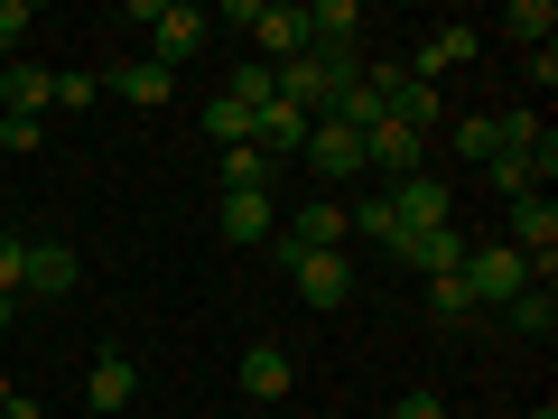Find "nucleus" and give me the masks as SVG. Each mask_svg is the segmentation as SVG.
Wrapping results in <instances>:
<instances>
[{
	"label": "nucleus",
	"instance_id": "f257e3e1",
	"mask_svg": "<svg viewBox=\"0 0 558 419\" xmlns=\"http://www.w3.org/2000/svg\"><path fill=\"white\" fill-rule=\"evenodd\" d=\"M457 279H465V299H475V308H494V318L521 299V289H531V271H521V252H512V242H465Z\"/></svg>",
	"mask_w": 558,
	"mask_h": 419
},
{
	"label": "nucleus",
	"instance_id": "f03ea898",
	"mask_svg": "<svg viewBox=\"0 0 558 419\" xmlns=\"http://www.w3.org/2000/svg\"><path fill=\"white\" fill-rule=\"evenodd\" d=\"M344 75H354V57H326V47H307V57L270 65V94L289 103V112H307V121H317V112H326V94H336Z\"/></svg>",
	"mask_w": 558,
	"mask_h": 419
},
{
	"label": "nucleus",
	"instance_id": "7ed1b4c3",
	"mask_svg": "<svg viewBox=\"0 0 558 419\" xmlns=\"http://www.w3.org/2000/svg\"><path fill=\"white\" fill-rule=\"evenodd\" d=\"M223 20H233V28H252V38L270 47L279 65H289V57H307V0H233Z\"/></svg>",
	"mask_w": 558,
	"mask_h": 419
},
{
	"label": "nucleus",
	"instance_id": "20e7f679",
	"mask_svg": "<svg viewBox=\"0 0 558 419\" xmlns=\"http://www.w3.org/2000/svg\"><path fill=\"white\" fill-rule=\"evenodd\" d=\"M131 20H149V38H159V65L178 75L186 57L205 47V28H215V10H196V0H140Z\"/></svg>",
	"mask_w": 558,
	"mask_h": 419
},
{
	"label": "nucleus",
	"instance_id": "39448f33",
	"mask_svg": "<svg viewBox=\"0 0 558 419\" xmlns=\"http://www.w3.org/2000/svg\"><path fill=\"white\" fill-rule=\"evenodd\" d=\"M391 224H400V234H438V224H457V187L400 178V187H391Z\"/></svg>",
	"mask_w": 558,
	"mask_h": 419
},
{
	"label": "nucleus",
	"instance_id": "423d86ee",
	"mask_svg": "<svg viewBox=\"0 0 558 419\" xmlns=\"http://www.w3.org/2000/svg\"><path fill=\"white\" fill-rule=\"evenodd\" d=\"M289 279H299L307 308H344V299H354V252H299Z\"/></svg>",
	"mask_w": 558,
	"mask_h": 419
},
{
	"label": "nucleus",
	"instance_id": "0eeeda50",
	"mask_svg": "<svg viewBox=\"0 0 558 419\" xmlns=\"http://www.w3.org/2000/svg\"><path fill=\"white\" fill-rule=\"evenodd\" d=\"M215 224H223V242H233V252H270V242H279L270 196H223V205H215Z\"/></svg>",
	"mask_w": 558,
	"mask_h": 419
},
{
	"label": "nucleus",
	"instance_id": "6e6552de",
	"mask_svg": "<svg viewBox=\"0 0 558 419\" xmlns=\"http://www.w3.org/2000/svg\"><path fill=\"white\" fill-rule=\"evenodd\" d=\"M75 279H84V261L65 252V242H28V261H20V289H28V299H65Z\"/></svg>",
	"mask_w": 558,
	"mask_h": 419
},
{
	"label": "nucleus",
	"instance_id": "1a4fd4ad",
	"mask_svg": "<svg viewBox=\"0 0 558 419\" xmlns=\"http://www.w3.org/2000/svg\"><path fill=\"white\" fill-rule=\"evenodd\" d=\"M418 149H428V140L418 131H400V121H373V131H363V168H381V178H418Z\"/></svg>",
	"mask_w": 558,
	"mask_h": 419
},
{
	"label": "nucleus",
	"instance_id": "9d476101",
	"mask_svg": "<svg viewBox=\"0 0 558 419\" xmlns=\"http://www.w3.org/2000/svg\"><path fill=\"white\" fill-rule=\"evenodd\" d=\"M252 149H260V159H299V149H307V112H289V103H260V112H252Z\"/></svg>",
	"mask_w": 558,
	"mask_h": 419
},
{
	"label": "nucleus",
	"instance_id": "9b49d317",
	"mask_svg": "<svg viewBox=\"0 0 558 419\" xmlns=\"http://www.w3.org/2000/svg\"><path fill=\"white\" fill-rule=\"evenodd\" d=\"M391 261H410V271L447 279V271L465 261V234H457V224H438V234H400V242H391Z\"/></svg>",
	"mask_w": 558,
	"mask_h": 419
},
{
	"label": "nucleus",
	"instance_id": "f8f14e48",
	"mask_svg": "<svg viewBox=\"0 0 558 419\" xmlns=\"http://www.w3.org/2000/svg\"><path fill=\"white\" fill-rule=\"evenodd\" d=\"M84 400H94V410H131V400H140V363L102 345V355H94V373H84Z\"/></svg>",
	"mask_w": 558,
	"mask_h": 419
},
{
	"label": "nucleus",
	"instance_id": "ddd939ff",
	"mask_svg": "<svg viewBox=\"0 0 558 419\" xmlns=\"http://www.w3.org/2000/svg\"><path fill=\"white\" fill-rule=\"evenodd\" d=\"M336 242H344V205H307V215L299 224H289V234H279V261H299V252H336Z\"/></svg>",
	"mask_w": 558,
	"mask_h": 419
},
{
	"label": "nucleus",
	"instance_id": "4468645a",
	"mask_svg": "<svg viewBox=\"0 0 558 419\" xmlns=\"http://www.w3.org/2000/svg\"><path fill=\"white\" fill-rule=\"evenodd\" d=\"M0 103L38 121L47 103H57V75H47V65H28V57H10V65H0Z\"/></svg>",
	"mask_w": 558,
	"mask_h": 419
},
{
	"label": "nucleus",
	"instance_id": "2eb2a0df",
	"mask_svg": "<svg viewBox=\"0 0 558 419\" xmlns=\"http://www.w3.org/2000/svg\"><path fill=\"white\" fill-rule=\"evenodd\" d=\"M299 382V363L279 355V345H242V400H279Z\"/></svg>",
	"mask_w": 558,
	"mask_h": 419
},
{
	"label": "nucleus",
	"instance_id": "dca6fc26",
	"mask_svg": "<svg viewBox=\"0 0 558 419\" xmlns=\"http://www.w3.org/2000/svg\"><path fill=\"white\" fill-rule=\"evenodd\" d=\"M354 28H363V0H317V10H307V47H326V57H344Z\"/></svg>",
	"mask_w": 558,
	"mask_h": 419
},
{
	"label": "nucleus",
	"instance_id": "f3484780",
	"mask_svg": "<svg viewBox=\"0 0 558 419\" xmlns=\"http://www.w3.org/2000/svg\"><path fill=\"white\" fill-rule=\"evenodd\" d=\"M307 159H317L326 178H354V168H363V140L336 131V121H307Z\"/></svg>",
	"mask_w": 558,
	"mask_h": 419
},
{
	"label": "nucleus",
	"instance_id": "a211bd4d",
	"mask_svg": "<svg viewBox=\"0 0 558 419\" xmlns=\"http://www.w3.org/2000/svg\"><path fill=\"white\" fill-rule=\"evenodd\" d=\"M270 178H279V168L260 159L252 140H242V149H223V196H270Z\"/></svg>",
	"mask_w": 558,
	"mask_h": 419
},
{
	"label": "nucleus",
	"instance_id": "6ab92c4d",
	"mask_svg": "<svg viewBox=\"0 0 558 419\" xmlns=\"http://www.w3.org/2000/svg\"><path fill=\"white\" fill-rule=\"evenodd\" d=\"M465 57H475V28H438V38L418 47V84H438L447 65H465Z\"/></svg>",
	"mask_w": 558,
	"mask_h": 419
},
{
	"label": "nucleus",
	"instance_id": "aec40b11",
	"mask_svg": "<svg viewBox=\"0 0 558 419\" xmlns=\"http://www.w3.org/2000/svg\"><path fill=\"white\" fill-rule=\"evenodd\" d=\"M502 326H521V336H549V326H558V299H549V279H531V289H521V299L502 308Z\"/></svg>",
	"mask_w": 558,
	"mask_h": 419
},
{
	"label": "nucleus",
	"instance_id": "412c9836",
	"mask_svg": "<svg viewBox=\"0 0 558 419\" xmlns=\"http://www.w3.org/2000/svg\"><path fill=\"white\" fill-rule=\"evenodd\" d=\"M502 28H512L521 47H549V28H558V10H549V0H512V10H502Z\"/></svg>",
	"mask_w": 558,
	"mask_h": 419
},
{
	"label": "nucleus",
	"instance_id": "4be33fe9",
	"mask_svg": "<svg viewBox=\"0 0 558 419\" xmlns=\"http://www.w3.org/2000/svg\"><path fill=\"white\" fill-rule=\"evenodd\" d=\"M205 140H215V149H242V140H252V112H242L233 94H223V103H205Z\"/></svg>",
	"mask_w": 558,
	"mask_h": 419
},
{
	"label": "nucleus",
	"instance_id": "5701e85b",
	"mask_svg": "<svg viewBox=\"0 0 558 419\" xmlns=\"http://www.w3.org/2000/svg\"><path fill=\"white\" fill-rule=\"evenodd\" d=\"M112 84H121V103H168V65H159V57H140V65H121Z\"/></svg>",
	"mask_w": 558,
	"mask_h": 419
},
{
	"label": "nucleus",
	"instance_id": "b1692460",
	"mask_svg": "<svg viewBox=\"0 0 558 419\" xmlns=\"http://www.w3.org/2000/svg\"><path fill=\"white\" fill-rule=\"evenodd\" d=\"M484 178H494L502 196H539V178H531V159H521V149H494V159H484Z\"/></svg>",
	"mask_w": 558,
	"mask_h": 419
},
{
	"label": "nucleus",
	"instance_id": "393cba45",
	"mask_svg": "<svg viewBox=\"0 0 558 419\" xmlns=\"http://www.w3.org/2000/svg\"><path fill=\"white\" fill-rule=\"evenodd\" d=\"M428 318H447V326H457V318H475V299H465V279H457V271H447V279H428Z\"/></svg>",
	"mask_w": 558,
	"mask_h": 419
},
{
	"label": "nucleus",
	"instance_id": "a878e982",
	"mask_svg": "<svg viewBox=\"0 0 558 419\" xmlns=\"http://www.w3.org/2000/svg\"><path fill=\"white\" fill-rule=\"evenodd\" d=\"M494 149H502V140H494V121H484V112H465V121H457V159H475V168H484Z\"/></svg>",
	"mask_w": 558,
	"mask_h": 419
},
{
	"label": "nucleus",
	"instance_id": "bb28decb",
	"mask_svg": "<svg viewBox=\"0 0 558 419\" xmlns=\"http://www.w3.org/2000/svg\"><path fill=\"white\" fill-rule=\"evenodd\" d=\"M223 94H233L242 112H260V103H279V94H270V65H233V84H223Z\"/></svg>",
	"mask_w": 558,
	"mask_h": 419
},
{
	"label": "nucleus",
	"instance_id": "cd10ccee",
	"mask_svg": "<svg viewBox=\"0 0 558 419\" xmlns=\"http://www.w3.org/2000/svg\"><path fill=\"white\" fill-rule=\"evenodd\" d=\"M38 140H47V121H28V112H0V149H10V159H28Z\"/></svg>",
	"mask_w": 558,
	"mask_h": 419
},
{
	"label": "nucleus",
	"instance_id": "c85d7f7f",
	"mask_svg": "<svg viewBox=\"0 0 558 419\" xmlns=\"http://www.w3.org/2000/svg\"><path fill=\"white\" fill-rule=\"evenodd\" d=\"M28 28H38V20H28V0H0V65L20 57V38H28Z\"/></svg>",
	"mask_w": 558,
	"mask_h": 419
},
{
	"label": "nucleus",
	"instance_id": "c756f323",
	"mask_svg": "<svg viewBox=\"0 0 558 419\" xmlns=\"http://www.w3.org/2000/svg\"><path fill=\"white\" fill-rule=\"evenodd\" d=\"M47 112H94V75H57V103Z\"/></svg>",
	"mask_w": 558,
	"mask_h": 419
},
{
	"label": "nucleus",
	"instance_id": "7c9ffc66",
	"mask_svg": "<svg viewBox=\"0 0 558 419\" xmlns=\"http://www.w3.org/2000/svg\"><path fill=\"white\" fill-rule=\"evenodd\" d=\"M391 419H447V410H438V392H400Z\"/></svg>",
	"mask_w": 558,
	"mask_h": 419
},
{
	"label": "nucleus",
	"instance_id": "2f4dec72",
	"mask_svg": "<svg viewBox=\"0 0 558 419\" xmlns=\"http://www.w3.org/2000/svg\"><path fill=\"white\" fill-rule=\"evenodd\" d=\"M20 261H28V242H20V234H0V289H20Z\"/></svg>",
	"mask_w": 558,
	"mask_h": 419
},
{
	"label": "nucleus",
	"instance_id": "473e14b6",
	"mask_svg": "<svg viewBox=\"0 0 558 419\" xmlns=\"http://www.w3.org/2000/svg\"><path fill=\"white\" fill-rule=\"evenodd\" d=\"M0 419H47V410H38V400H20V392H10V400H0Z\"/></svg>",
	"mask_w": 558,
	"mask_h": 419
},
{
	"label": "nucleus",
	"instance_id": "72a5a7b5",
	"mask_svg": "<svg viewBox=\"0 0 558 419\" xmlns=\"http://www.w3.org/2000/svg\"><path fill=\"white\" fill-rule=\"evenodd\" d=\"M10 318H20V289H0V336H10Z\"/></svg>",
	"mask_w": 558,
	"mask_h": 419
},
{
	"label": "nucleus",
	"instance_id": "f704fd0d",
	"mask_svg": "<svg viewBox=\"0 0 558 419\" xmlns=\"http://www.w3.org/2000/svg\"><path fill=\"white\" fill-rule=\"evenodd\" d=\"M531 419H558V410H549V400H531Z\"/></svg>",
	"mask_w": 558,
	"mask_h": 419
}]
</instances>
